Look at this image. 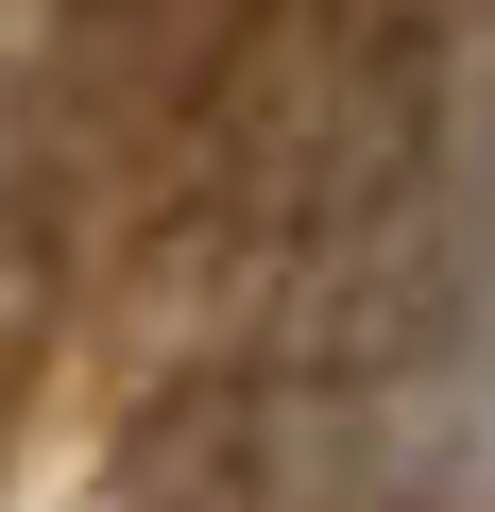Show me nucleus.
<instances>
[{"label": "nucleus", "instance_id": "obj_1", "mask_svg": "<svg viewBox=\"0 0 495 512\" xmlns=\"http://www.w3.org/2000/svg\"><path fill=\"white\" fill-rule=\"evenodd\" d=\"M342 239H359L342 427L376 512H495V0L410 35Z\"/></svg>", "mask_w": 495, "mask_h": 512}]
</instances>
